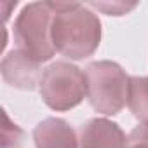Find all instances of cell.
<instances>
[{
	"mask_svg": "<svg viewBox=\"0 0 148 148\" xmlns=\"http://www.w3.org/2000/svg\"><path fill=\"white\" fill-rule=\"evenodd\" d=\"M127 138L119 124L108 119H91L80 129V148H125Z\"/></svg>",
	"mask_w": 148,
	"mask_h": 148,
	"instance_id": "6",
	"label": "cell"
},
{
	"mask_svg": "<svg viewBox=\"0 0 148 148\" xmlns=\"http://www.w3.org/2000/svg\"><path fill=\"white\" fill-rule=\"evenodd\" d=\"M91 7H96V9H103V11H106L110 16L113 14V16H122L124 12H127L129 9H132L136 4H131V5H124V4H112V5H106V4H96V2H91L89 4Z\"/></svg>",
	"mask_w": 148,
	"mask_h": 148,
	"instance_id": "10",
	"label": "cell"
},
{
	"mask_svg": "<svg viewBox=\"0 0 148 148\" xmlns=\"http://www.w3.org/2000/svg\"><path fill=\"white\" fill-rule=\"evenodd\" d=\"M127 106L141 124H148V77H129Z\"/></svg>",
	"mask_w": 148,
	"mask_h": 148,
	"instance_id": "8",
	"label": "cell"
},
{
	"mask_svg": "<svg viewBox=\"0 0 148 148\" xmlns=\"http://www.w3.org/2000/svg\"><path fill=\"white\" fill-rule=\"evenodd\" d=\"M87 99L103 115H117L127 101L129 77L115 61H94L86 68Z\"/></svg>",
	"mask_w": 148,
	"mask_h": 148,
	"instance_id": "4",
	"label": "cell"
},
{
	"mask_svg": "<svg viewBox=\"0 0 148 148\" xmlns=\"http://www.w3.org/2000/svg\"><path fill=\"white\" fill-rule=\"evenodd\" d=\"M0 70H2L4 80L16 89L32 91L37 87V84H40L42 79L38 63L23 54L21 51L7 52V56L2 59Z\"/></svg>",
	"mask_w": 148,
	"mask_h": 148,
	"instance_id": "5",
	"label": "cell"
},
{
	"mask_svg": "<svg viewBox=\"0 0 148 148\" xmlns=\"http://www.w3.org/2000/svg\"><path fill=\"white\" fill-rule=\"evenodd\" d=\"M35 148H79L73 127L58 117H49L33 129Z\"/></svg>",
	"mask_w": 148,
	"mask_h": 148,
	"instance_id": "7",
	"label": "cell"
},
{
	"mask_svg": "<svg viewBox=\"0 0 148 148\" xmlns=\"http://www.w3.org/2000/svg\"><path fill=\"white\" fill-rule=\"evenodd\" d=\"M54 16L51 38L54 49L68 59H84L94 54L101 42L98 16L79 2H51Z\"/></svg>",
	"mask_w": 148,
	"mask_h": 148,
	"instance_id": "1",
	"label": "cell"
},
{
	"mask_svg": "<svg viewBox=\"0 0 148 148\" xmlns=\"http://www.w3.org/2000/svg\"><path fill=\"white\" fill-rule=\"evenodd\" d=\"M125 148H148V124H141L127 136Z\"/></svg>",
	"mask_w": 148,
	"mask_h": 148,
	"instance_id": "9",
	"label": "cell"
},
{
	"mask_svg": "<svg viewBox=\"0 0 148 148\" xmlns=\"http://www.w3.org/2000/svg\"><path fill=\"white\" fill-rule=\"evenodd\" d=\"M38 91L51 110H71L87 96L86 73L68 61H54L44 70Z\"/></svg>",
	"mask_w": 148,
	"mask_h": 148,
	"instance_id": "3",
	"label": "cell"
},
{
	"mask_svg": "<svg viewBox=\"0 0 148 148\" xmlns=\"http://www.w3.org/2000/svg\"><path fill=\"white\" fill-rule=\"evenodd\" d=\"M51 2H32L23 7L14 23V40L18 51L26 54L37 63L49 61L56 49L51 38L52 26Z\"/></svg>",
	"mask_w": 148,
	"mask_h": 148,
	"instance_id": "2",
	"label": "cell"
}]
</instances>
